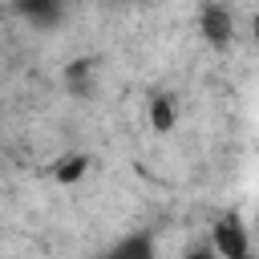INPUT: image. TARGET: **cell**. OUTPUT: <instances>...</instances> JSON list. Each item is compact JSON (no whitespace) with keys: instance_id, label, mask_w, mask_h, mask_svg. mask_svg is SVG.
<instances>
[{"instance_id":"cell-6","label":"cell","mask_w":259,"mask_h":259,"mask_svg":"<svg viewBox=\"0 0 259 259\" xmlns=\"http://www.w3.org/2000/svg\"><path fill=\"white\" fill-rule=\"evenodd\" d=\"M89 73H93V61H73V65L65 69V85H69V89H77V93H85Z\"/></svg>"},{"instance_id":"cell-10","label":"cell","mask_w":259,"mask_h":259,"mask_svg":"<svg viewBox=\"0 0 259 259\" xmlns=\"http://www.w3.org/2000/svg\"><path fill=\"white\" fill-rule=\"evenodd\" d=\"M125 4H130V0H125Z\"/></svg>"},{"instance_id":"cell-5","label":"cell","mask_w":259,"mask_h":259,"mask_svg":"<svg viewBox=\"0 0 259 259\" xmlns=\"http://www.w3.org/2000/svg\"><path fill=\"white\" fill-rule=\"evenodd\" d=\"M174 121H178V105H174V97H170V93H154V97H150V130L170 134Z\"/></svg>"},{"instance_id":"cell-1","label":"cell","mask_w":259,"mask_h":259,"mask_svg":"<svg viewBox=\"0 0 259 259\" xmlns=\"http://www.w3.org/2000/svg\"><path fill=\"white\" fill-rule=\"evenodd\" d=\"M210 247L219 259H251V235L243 227V219L235 210L219 214L214 227H210Z\"/></svg>"},{"instance_id":"cell-4","label":"cell","mask_w":259,"mask_h":259,"mask_svg":"<svg viewBox=\"0 0 259 259\" xmlns=\"http://www.w3.org/2000/svg\"><path fill=\"white\" fill-rule=\"evenodd\" d=\"M16 12L36 28H53L65 16V0H16Z\"/></svg>"},{"instance_id":"cell-7","label":"cell","mask_w":259,"mask_h":259,"mask_svg":"<svg viewBox=\"0 0 259 259\" xmlns=\"http://www.w3.org/2000/svg\"><path fill=\"white\" fill-rule=\"evenodd\" d=\"M85 166H89V158H69V166H57V178L61 182H73V178L85 174Z\"/></svg>"},{"instance_id":"cell-3","label":"cell","mask_w":259,"mask_h":259,"mask_svg":"<svg viewBox=\"0 0 259 259\" xmlns=\"http://www.w3.org/2000/svg\"><path fill=\"white\" fill-rule=\"evenodd\" d=\"M97 259H158L154 235H150V231H130V235H121L109 251H101Z\"/></svg>"},{"instance_id":"cell-8","label":"cell","mask_w":259,"mask_h":259,"mask_svg":"<svg viewBox=\"0 0 259 259\" xmlns=\"http://www.w3.org/2000/svg\"><path fill=\"white\" fill-rule=\"evenodd\" d=\"M182 259H219V255H214V247H210V243H198V247H190Z\"/></svg>"},{"instance_id":"cell-9","label":"cell","mask_w":259,"mask_h":259,"mask_svg":"<svg viewBox=\"0 0 259 259\" xmlns=\"http://www.w3.org/2000/svg\"><path fill=\"white\" fill-rule=\"evenodd\" d=\"M255 45H259V20H255Z\"/></svg>"},{"instance_id":"cell-2","label":"cell","mask_w":259,"mask_h":259,"mask_svg":"<svg viewBox=\"0 0 259 259\" xmlns=\"http://www.w3.org/2000/svg\"><path fill=\"white\" fill-rule=\"evenodd\" d=\"M198 32H202V40L210 49H227L235 40V16H231V8L223 0H202V8H198Z\"/></svg>"}]
</instances>
